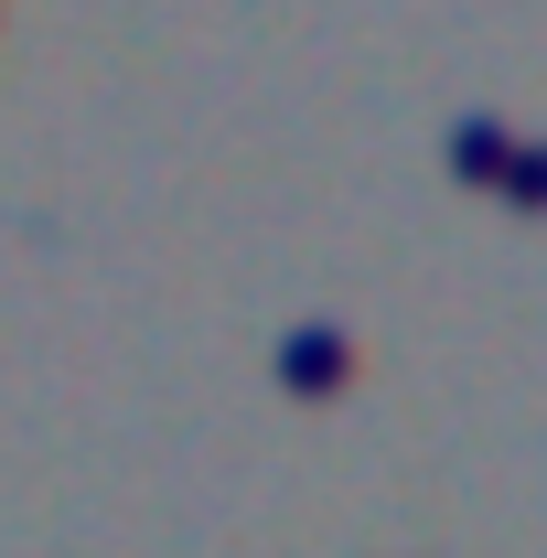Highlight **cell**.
Here are the masks:
<instances>
[{"instance_id":"obj_1","label":"cell","mask_w":547,"mask_h":558,"mask_svg":"<svg viewBox=\"0 0 547 558\" xmlns=\"http://www.w3.org/2000/svg\"><path fill=\"white\" fill-rule=\"evenodd\" d=\"M290 387H343V333H290Z\"/></svg>"},{"instance_id":"obj_2","label":"cell","mask_w":547,"mask_h":558,"mask_svg":"<svg viewBox=\"0 0 547 558\" xmlns=\"http://www.w3.org/2000/svg\"><path fill=\"white\" fill-rule=\"evenodd\" d=\"M451 161H462V172H483V183H494V172H505V161H515V150H505V130H451Z\"/></svg>"}]
</instances>
